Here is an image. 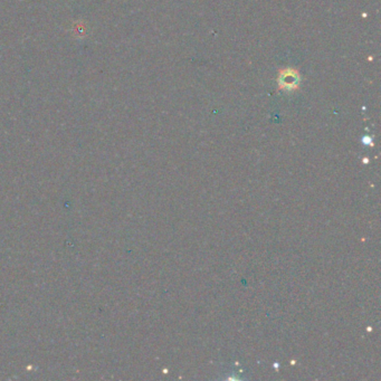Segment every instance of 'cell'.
Segmentation results:
<instances>
[{"label": "cell", "instance_id": "6da1fadb", "mask_svg": "<svg viewBox=\"0 0 381 381\" xmlns=\"http://www.w3.org/2000/svg\"><path fill=\"white\" fill-rule=\"evenodd\" d=\"M294 73H289V74H285V75L283 76V86L284 87H293L294 84H296V82H298V78L293 76Z\"/></svg>", "mask_w": 381, "mask_h": 381}]
</instances>
